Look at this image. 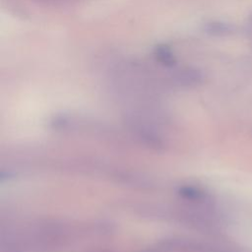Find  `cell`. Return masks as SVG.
I'll use <instances>...</instances> for the list:
<instances>
[{
  "label": "cell",
  "instance_id": "6da1fadb",
  "mask_svg": "<svg viewBox=\"0 0 252 252\" xmlns=\"http://www.w3.org/2000/svg\"><path fill=\"white\" fill-rule=\"evenodd\" d=\"M204 79L202 71L193 67H186L177 70L172 76V80L181 86H196L199 85Z\"/></svg>",
  "mask_w": 252,
  "mask_h": 252
},
{
  "label": "cell",
  "instance_id": "7a4b0ae2",
  "mask_svg": "<svg viewBox=\"0 0 252 252\" xmlns=\"http://www.w3.org/2000/svg\"><path fill=\"white\" fill-rule=\"evenodd\" d=\"M203 31L213 36H227L234 32L235 27L229 23L213 21L206 23L203 27Z\"/></svg>",
  "mask_w": 252,
  "mask_h": 252
},
{
  "label": "cell",
  "instance_id": "3957f363",
  "mask_svg": "<svg viewBox=\"0 0 252 252\" xmlns=\"http://www.w3.org/2000/svg\"><path fill=\"white\" fill-rule=\"evenodd\" d=\"M156 59L165 67H173L176 64V57L169 46L166 44H158L154 49Z\"/></svg>",
  "mask_w": 252,
  "mask_h": 252
},
{
  "label": "cell",
  "instance_id": "277c9868",
  "mask_svg": "<svg viewBox=\"0 0 252 252\" xmlns=\"http://www.w3.org/2000/svg\"><path fill=\"white\" fill-rule=\"evenodd\" d=\"M247 26V29H246V33H247V36L252 40V14L250 15L249 19H248V22L246 24Z\"/></svg>",
  "mask_w": 252,
  "mask_h": 252
}]
</instances>
